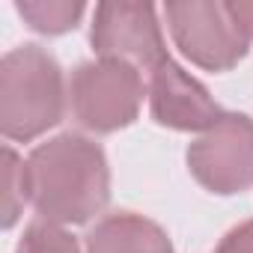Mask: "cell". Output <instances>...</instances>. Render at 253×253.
Instances as JSON below:
<instances>
[{"mask_svg":"<svg viewBox=\"0 0 253 253\" xmlns=\"http://www.w3.org/2000/svg\"><path fill=\"white\" fill-rule=\"evenodd\" d=\"M27 191L36 214L51 223H86L110 200V170L98 143L60 134L27 158Z\"/></svg>","mask_w":253,"mask_h":253,"instance_id":"obj_1","label":"cell"},{"mask_svg":"<svg viewBox=\"0 0 253 253\" xmlns=\"http://www.w3.org/2000/svg\"><path fill=\"white\" fill-rule=\"evenodd\" d=\"M66 92L60 63L39 45L12 48L0 63V131L33 140L63 119Z\"/></svg>","mask_w":253,"mask_h":253,"instance_id":"obj_2","label":"cell"},{"mask_svg":"<svg viewBox=\"0 0 253 253\" xmlns=\"http://www.w3.org/2000/svg\"><path fill=\"white\" fill-rule=\"evenodd\" d=\"M72 113L89 131L107 134L137 119L143 101V78L125 60L81 63L69 84Z\"/></svg>","mask_w":253,"mask_h":253,"instance_id":"obj_3","label":"cell"},{"mask_svg":"<svg viewBox=\"0 0 253 253\" xmlns=\"http://www.w3.org/2000/svg\"><path fill=\"white\" fill-rule=\"evenodd\" d=\"M170 33L182 54L209 72H226L247 57V33L235 24L226 3H167Z\"/></svg>","mask_w":253,"mask_h":253,"instance_id":"obj_4","label":"cell"},{"mask_svg":"<svg viewBox=\"0 0 253 253\" xmlns=\"http://www.w3.org/2000/svg\"><path fill=\"white\" fill-rule=\"evenodd\" d=\"M194 179L214 194H238L253 182V119L223 113L188 149Z\"/></svg>","mask_w":253,"mask_h":253,"instance_id":"obj_5","label":"cell"},{"mask_svg":"<svg viewBox=\"0 0 253 253\" xmlns=\"http://www.w3.org/2000/svg\"><path fill=\"white\" fill-rule=\"evenodd\" d=\"M92 48L101 60H125L137 69H158L167 57L155 6L101 3L92 15Z\"/></svg>","mask_w":253,"mask_h":253,"instance_id":"obj_6","label":"cell"},{"mask_svg":"<svg viewBox=\"0 0 253 253\" xmlns=\"http://www.w3.org/2000/svg\"><path fill=\"white\" fill-rule=\"evenodd\" d=\"M149 101L152 119L176 131H209L223 116L206 86L194 81L185 69H179L173 60H164L158 69H152Z\"/></svg>","mask_w":253,"mask_h":253,"instance_id":"obj_7","label":"cell"},{"mask_svg":"<svg viewBox=\"0 0 253 253\" xmlns=\"http://www.w3.org/2000/svg\"><path fill=\"white\" fill-rule=\"evenodd\" d=\"M86 253H173L167 232L134 211L101 217L86 235Z\"/></svg>","mask_w":253,"mask_h":253,"instance_id":"obj_8","label":"cell"},{"mask_svg":"<svg viewBox=\"0 0 253 253\" xmlns=\"http://www.w3.org/2000/svg\"><path fill=\"white\" fill-rule=\"evenodd\" d=\"M15 9L36 33H48V36L72 30L84 15V3H78V0L75 3L72 0H48V3L45 0H24Z\"/></svg>","mask_w":253,"mask_h":253,"instance_id":"obj_9","label":"cell"},{"mask_svg":"<svg viewBox=\"0 0 253 253\" xmlns=\"http://www.w3.org/2000/svg\"><path fill=\"white\" fill-rule=\"evenodd\" d=\"M3 226H15L24 203H30L27 191V161H21L9 146L3 149Z\"/></svg>","mask_w":253,"mask_h":253,"instance_id":"obj_10","label":"cell"},{"mask_svg":"<svg viewBox=\"0 0 253 253\" xmlns=\"http://www.w3.org/2000/svg\"><path fill=\"white\" fill-rule=\"evenodd\" d=\"M15 253H81V247H78V238L66 232L60 223L39 217L24 229Z\"/></svg>","mask_w":253,"mask_h":253,"instance_id":"obj_11","label":"cell"},{"mask_svg":"<svg viewBox=\"0 0 253 253\" xmlns=\"http://www.w3.org/2000/svg\"><path fill=\"white\" fill-rule=\"evenodd\" d=\"M217 253H253V220H244L235 229H229Z\"/></svg>","mask_w":253,"mask_h":253,"instance_id":"obj_12","label":"cell"},{"mask_svg":"<svg viewBox=\"0 0 253 253\" xmlns=\"http://www.w3.org/2000/svg\"><path fill=\"white\" fill-rule=\"evenodd\" d=\"M226 6L235 24L247 33V39H253V0H238V3H226Z\"/></svg>","mask_w":253,"mask_h":253,"instance_id":"obj_13","label":"cell"}]
</instances>
